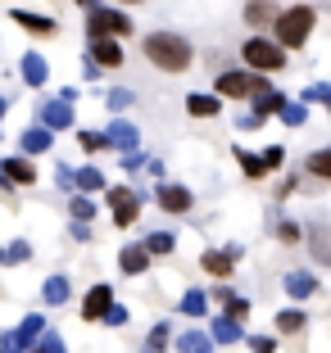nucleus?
<instances>
[{
	"instance_id": "nucleus-1",
	"label": "nucleus",
	"mask_w": 331,
	"mask_h": 353,
	"mask_svg": "<svg viewBox=\"0 0 331 353\" xmlns=\"http://www.w3.org/2000/svg\"><path fill=\"white\" fill-rule=\"evenodd\" d=\"M145 59L164 73H182V68H191V46L173 32H155V37H145Z\"/></svg>"
},
{
	"instance_id": "nucleus-2",
	"label": "nucleus",
	"mask_w": 331,
	"mask_h": 353,
	"mask_svg": "<svg viewBox=\"0 0 331 353\" xmlns=\"http://www.w3.org/2000/svg\"><path fill=\"white\" fill-rule=\"evenodd\" d=\"M277 41L286 46V50H300L304 41H309V32H313V10L309 5H295V10H286V14H277Z\"/></svg>"
},
{
	"instance_id": "nucleus-3",
	"label": "nucleus",
	"mask_w": 331,
	"mask_h": 353,
	"mask_svg": "<svg viewBox=\"0 0 331 353\" xmlns=\"http://www.w3.org/2000/svg\"><path fill=\"white\" fill-rule=\"evenodd\" d=\"M281 50H286L281 41H263V37H254V41H245V50H240V54H245V63L254 68V73H277L281 63H286V54H281Z\"/></svg>"
},
{
	"instance_id": "nucleus-4",
	"label": "nucleus",
	"mask_w": 331,
	"mask_h": 353,
	"mask_svg": "<svg viewBox=\"0 0 331 353\" xmlns=\"http://www.w3.org/2000/svg\"><path fill=\"white\" fill-rule=\"evenodd\" d=\"M214 91H218V95H240V100H245V95H263V91H272V86L263 82L259 73H223Z\"/></svg>"
},
{
	"instance_id": "nucleus-5",
	"label": "nucleus",
	"mask_w": 331,
	"mask_h": 353,
	"mask_svg": "<svg viewBox=\"0 0 331 353\" xmlns=\"http://www.w3.org/2000/svg\"><path fill=\"white\" fill-rule=\"evenodd\" d=\"M86 32H91V41H95V37H127V32H132V23H127L118 10H91Z\"/></svg>"
},
{
	"instance_id": "nucleus-6",
	"label": "nucleus",
	"mask_w": 331,
	"mask_h": 353,
	"mask_svg": "<svg viewBox=\"0 0 331 353\" xmlns=\"http://www.w3.org/2000/svg\"><path fill=\"white\" fill-rule=\"evenodd\" d=\"M109 204H114V222L118 227H132L136 213H141V199H136L132 186H114L109 190Z\"/></svg>"
},
{
	"instance_id": "nucleus-7",
	"label": "nucleus",
	"mask_w": 331,
	"mask_h": 353,
	"mask_svg": "<svg viewBox=\"0 0 331 353\" xmlns=\"http://www.w3.org/2000/svg\"><path fill=\"white\" fill-rule=\"evenodd\" d=\"M114 308V290L109 285H91L86 290V299H82V317L86 322H104V312Z\"/></svg>"
},
{
	"instance_id": "nucleus-8",
	"label": "nucleus",
	"mask_w": 331,
	"mask_h": 353,
	"mask_svg": "<svg viewBox=\"0 0 331 353\" xmlns=\"http://www.w3.org/2000/svg\"><path fill=\"white\" fill-rule=\"evenodd\" d=\"M41 123H46V127H55V132L73 127V100H64V95H59V100H50V104L41 109Z\"/></svg>"
},
{
	"instance_id": "nucleus-9",
	"label": "nucleus",
	"mask_w": 331,
	"mask_h": 353,
	"mask_svg": "<svg viewBox=\"0 0 331 353\" xmlns=\"http://www.w3.org/2000/svg\"><path fill=\"white\" fill-rule=\"evenodd\" d=\"M309 254L318 263H331V227L327 222H309Z\"/></svg>"
},
{
	"instance_id": "nucleus-10",
	"label": "nucleus",
	"mask_w": 331,
	"mask_h": 353,
	"mask_svg": "<svg viewBox=\"0 0 331 353\" xmlns=\"http://www.w3.org/2000/svg\"><path fill=\"white\" fill-rule=\"evenodd\" d=\"M159 208H168V213H187V208H191V190L164 181V186H159Z\"/></svg>"
},
{
	"instance_id": "nucleus-11",
	"label": "nucleus",
	"mask_w": 331,
	"mask_h": 353,
	"mask_svg": "<svg viewBox=\"0 0 331 353\" xmlns=\"http://www.w3.org/2000/svg\"><path fill=\"white\" fill-rule=\"evenodd\" d=\"M19 73L28 86H46V77H50V63H46V54H23Z\"/></svg>"
},
{
	"instance_id": "nucleus-12",
	"label": "nucleus",
	"mask_w": 331,
	"mask_h": 353,
	"mask_svg": "<svg viewBox=\"0 0 331 353\" xmlns=\"http://www.w3.org/2000/svg\"><path fill=\"white\" fill-rule=\"evenodd\" d=\"M55 145V127H28L23 132V154H46V150Z\"/></svg>"
},
{
	"instance_id": "nucleus-13",
	"label": "nucleus",
	"mask_w": 331,
	"mask_h": 353,
	"mask_svg": "<svg viewBox=\"0 0 331 353\" xmlns=\"http://www.w3.org/2000/svg\"><path fill=\"white\" fill-rule=\"evenodd\" d=\"M118 268H123L127 276H141V272L150 268V250H145V245H127V250L118 254Z\"/></svg>"
},
{
	"instance_id": "nucleus-14",
	"label": "nucleus",
	"mask_w": 331,
	"mask_h": 353,
	"mask_svg": "<svg viewBox=\"0 0 331 353\" xmlns=\"http://www.w3.org/2000/svg\"><path fill=\"white\" fill-rule=\"evenodd\" d=\"M5 176H10V181H19V186H32V181H37V168L28 163V154H14V159H5Z\"/></svg>"
},
{
	"instance_id": "nucleus-15",
	"label": "nucleus",
	"mask_w": 331,
	"mask_h": 353,
	"mask_svg": "<svg viewBox=\"0 0 331 353\" xmlns=\"http://www.w3.org/2000/svg\"><path fill=\"white\" fill-rule=\"evenodd\" d=\"M109 145H118L123 154L136 150V127L127 123V118H114V123H109Z\"/></svg>"
},
{
	"instance_id": "nucleus-16",
	"label": "nucleus",
	"mask_w": 331,
	"mask_h": 353,
	"mask_svg": "<svg viewBox=\"0 0 331 353\" xmlns=\"http://www.w3.org/2000/svg\"><path fill=\"white\" fill-rule=\"evenodd\" d=\"M14 23H19L23 32H37V37H50V32H55V19H46V14H28V10H14Z\"/></svg>"
},
{
	"instance_id": "nucleus-17",
	"label": "nucleus",
	"mask_w": 331,
	"mask_h": 353,
	"mask_svg": "<svg viewBox=\"0 0 331 353\" xmlns=\"http://www.w3.org/2000/svg\"><path fill=\"white\" fill-rule=\"evenodd\" d=\"M313 290H318V276H309V272H286V294L290 299H309Z\"/></svg>"
},
{
	"instance_id": "nucleus-18",
	"label": "nucleus",
	"mask_w": 331,
	"mask_h": 353,
	"mask_svg": "<svg viewBox=\"0 0 331 353\" xmlns=\"http://www.w3.org/2000/svg\"><path fill=\"white\" fill-rule=\"evenodd\" d=\"M245 23H254V28L277 23V5H272V0H249V5H245Z\"/></svg>"
},
{
	"instance_id": "nucleus-19",
	"label": "nucleus",
	"mask_w": 331,
	"mask_h": 353,
	"mask_svg": "<svg viewBox=\"0 0 331 353\" xmlns=\"http://www.w3.org/2000/svg\"><path fill=\"white\" fill-rule=\"evenodd\" d=\"M218 109H223V100H218V95H187V114L191 118H214Z\"/></svg>"
},
{
	"instance_id": "nucleus-20",
	"label": "nucleus",
	"mask_w": 331,
	"mask_h": 353,
	"mask_svg": "<svg viewBox=\"0 0 331 353\" xmlns=\"http://www.w3.org/2000/svg\"><path fill=\"white\" fill-rule=\"evenodd\" d=\"M91 46H95V50H91V54H95V59H100V63H104V68H118V63H123V50H118V46H114V41H109V37H95V41H91Z\"/></svg>"
},
{
	"instance_id": "nucleus-21",
	"label": "nucleus",
	"mask_w": 331,
	"mask_h": 353,
	"mask_svg": "<svg viewBox=\"0 0 331 353\" xmlns=\"http://www.w3.org/2000/svg\"><path fill=\"white\" fill-rule=\"evenodd\" d=\"M214 340L218 344H236L240 340V317H231V312H227V317H218V322H214Z\"/></svg>"
},
{
	"instance_id": "nucleus-22",
	"label": "nucleus",
	"mask_w": 331,
	"mask_h": 353,
	"mask_svg": "<svg viewBox=\"0 0 331 353\" xmlns=\"http://www.w3.org/2000/svg\"><path fill=\"white\" fill-rule=\"evenodd\" d=\"M236 163L245 168V176H254V181H259V176L268 172V159H263V154H249L245 145H236Z\"/></svg>"
},
{
	"instance_id": "nucleus-23",
	"label": "nucleus",
	"mask_w": 331,
	"mask_h": 353,
	"mask_svg": "<svg viewBox=\"0 0 331 353\" xmlns=\"http://www.w3.org/2000/svg\"><path fill=\"white\" fill-rule=\"evenodd\" d=\"M168 340H173V326H168V322H159L155 331L145 335V349H141V353H168Z\"/></svg>"
},
{
	"instance_id": "nucleus-24",
	"label": "nucleus",
	"mask_w": 331,
	"mask_h": 353,
	"mask_svg": "<svg viewBox=\"0 0 331 353\" xmlns=\"http://www.w3.org/2000/svg\"><path fill=\"white\" fill-rule=\"evenodd\" d=\"M200 263H205V272H214V276H231V263H236V259H231L227 250H223V254L205 250V259H200Z\"/></svg>"
},
{
	"instance_id": "nucleus-25",
	"label": "nucleus",
	"mask_w": 331,
	"mask_h": 353,
	"mask_svg": "<svg viewBox=\"0 0 331 353\" xmlns=\"http://www.w3.org/2000/svg\"><path fill=\"white\" fill-rule=\"evenodd\" d=\"M214 299H218V303H223V308H227V312H231V317H249V303H245V299H240V294H236V290H227V285H223V290H218V294H214Z\"/></svg>"
},
{
	"instance_id": "nucleus-26",
	"label": "nucleus",
	"mask_w": 331,
	"mask_h": 353,
	"mask_svg": "<svg viewBox=\"0 0 331 353\" xmlns=\"http://www.w3.org/2000/svg\"><path fill=\"white\" fill-rule=\"evenodd\" d=\"M68 290H73L68 276H50V281L41 285V299H46V303H64V299H68Z\"/></svg>"
},
{
	"instance_id": "nucleus-27",
	"label": "nucleus",
	"mask_w": 331,
	"mask_h": 353,
	"mask_svg": "<svg viewBox=\"0 0 331 353\" xmlns=\"http://www.w3.org/2000/svg\"><path fill=\"white\" fill-rule=\"evenodd\" d=\"M205 308H209V294L205 290H187V294H182V303H177V312H187V317H200Z\"/></svg>"
},
{
	"instance_id": "nucleus-28",
	"label": "nucleus",
	"mask_w": 331,
	"mask_h": 353,
	"mask_svg": "<svg viewBox=\"0 0 331 353\" xmlns=\"http://www.w3.org/2000/svg\"><path fill=\"white\" fill-rule=\"evenodd\" d=\"M28 259H32V245H28V240H14V245H5V250H0V263H5V268L28 263Z\"/></svg>"
},
{
	"instance_id": "nucleus-29",
	"label": "nucleus",
	"mask_w": 331,
	"mask_h": 353,
	"mask_svg": "<svg viewBox=\"0 0 331 353\" xmlns=\"http://www.w3.org/2000/svg\"><path fill=\"white\" fill-rule=\"evenodd\" d=\"M277 331H281V335H300V331H304V312H300V308L277 312Z\"/></svg>"
},
{
	"instance_id": "nucleus-30",
	"label": "nucleus",
	"mask_w": 331,
	"mask_h": 353,
	"mask_svg": "<svg viewBox=\"0 0 331 353\" xmlns=\"http://www.w3.org/2000/svg\"><path fill=\"white\" fill-rule=\"evenodd\" d=\"M173 245H177L173 231H150V236H145V250L150 254H173Z\"/></svg>"
},
{
	"instance_id": "nucleus-31",
	"label": "nucleus",
	"mask_w": 331,
	"mask_h": 353,
	"mask_svg": "<svg viewBox=\"0 0 331 353\" xmlns=\"http://www.w3.org/2000/svg\"><path fill=\"white\" fill-rule=\"evenodd\" d=\"M281 104H286L281 91H263V95H254V114H281Z\"/></svg>"
},
{
	"instance_id": "nucleus-32",
	"label": "nucleus",
	"mask_w": 331,
	"mask_h": 353,
	"mask_svg": "<svg viewBox=\"0 0 331 353\" xmlns=\"http://www.w3.org/2000/svg\"><path fill=\"white\" fill-rule=\"evenodd\" d=\"M77 190H86V195H91V190H104V172L100 168H77Z\"/></svg>"
},
{
	"instance_id": "nucleus-33",
	"label": "nucleus",
	"mask_w": 331,
	"mask_h": 353,
	"mask_svg": "<svg viewBox=\"0 0 331 353\" xmlns=\"http://www.w3.org/2000/svg\"><path fill=\"white\" fill-rule=\"evenodd\" d=\"M104 104H109L114 114H123V109H132V104H136V91H127V86H114V91L104 95Z\"/></svg>"
},
{
	"instance_id": "nucleus-34",
	"label": "nucleus",
	"mask_w": 331,
	"mask_h": 353,
	"mask_svg": "<svg viewBox=\"0 0 331 353\" xmlns=\"http://www.w3.org/2000/svg\"><path fill=\"white\" fill-rule=\"evenodd\" d=\"M32 349V340L23 331H5L0 335V353H28Z\"/></svg>"
},
{
	"instance_id": "nucleus-35",
	"label": "nucleus",
	"mask_w": 331,
	"mask_h": 353,
	"mask_svg": "<svg viewBox=\"0 0 331 353\" xmlns=\"http://www.w3.org/2000/svg\"><path fill=\"white\" fill-rule=\"evenodd\" d=\"M177 349H182V353H209V335H200V331L177 335Z\"/></svg>"
},
{
	"instance_id": "nucleus-36",
	"label": "nucleus",
	"mask_w": 331,
	"mask_h": 353,
	"mask_svg": "<svg viewBox=\"0 0 331 353\" xmlns=\"http://www.w3.org/2000/svg\"><path fill=\"white\" fill-rule=\"evenodd\" d=\"M309 172L331 181V150H313V154H309Z\"/></svg>"
},
{
	"instance_id": "nucleus-37",
	"label": "nucleus",
	"mask_w": 331,
	"mask_h": 353,
	"mask_svg": "<svg viewBox=\"0 0 331 353\" xmlns=\"http://www.w3.org/2000/svg\"><path fill=\"white\" fill-rule=\"evenodd\" d=\"M304 118H309V109H304V104H281V123L286 127H304Z\"/></svg>"
},
{
	"instance_id": "nucleus-38",
	"label": "nucleus",
	"mask_w": 331,
	"mask_h": 353,
	"mask_svg": "<svg viewBox=\"0 0 331 353\" xmlns=\"http://www.w3.org/2000/svg\"><path fill=\"white\" fill-rule=\"evenodd\" d=\"M19 331H23V335H28V340H32V344H37V340H41V335H46V317H41V312H28V322H23V326H19Z\"/></svg>"
},
{
	"instance_id": "nucleus-39",
	"label": "nucleus",
	"mask_w": 331,
	"mask_h": 353,
	"mask_svg": "<svg viewBox=\"0 0 331 353\" xmlns=\"http://www.w3.org/2000/svg\"><path fill=\"white\" fill-rule=\"evenodd\" d=\"M32 353H68V344H64V335H41V344H32Z\"/></svg>"
},
{
	"instance_id": "nucleus-40",
	"label": "nucleus",
	"mask_w": 331,
	"mask_h": 353,
	"mask_svg": "<svg viewBox=\"0 0 331 353\" xmlns=\"http://www.w3.org/2000/svg\"><path fill=\"white\" fill-rule=\"evenodd\" d=\"M304 100H309V104H327V109H331V82H313L309 91H304Z\"/></svg>"
},
{
	"instance_id": "nucleus-41",
	"label": "nucleus",
	"mask_w": 331,
	"mask_h": 353,
	"mask_svg": "<svg viewBox=\"0 0 331 353\" xmlns=\"http://www.w3.org/2000/svg\"><path fill=\"white\" fill-rule=\"evenodd\" d=\"M68 208H73V218H82V222H86V218L95 213V204H91L86 195H73V199H68Z\"/></svg>"
},
{
	"instance_id": "nucleus-42",
	"label": "nucleus",
	"mask_w": 331,
	"mask_h": 353,
	"mask_svg": "<svg viewBox=\"0 0 331 353\" xmlns=\"http://www.w3.org/2000/svg\"><path fill=\"white\" fill-rule=\"evenodd\" d=\"M249 349L254 353H277V340H272V335H249Z\"/></svg>"
},
{
	"instance_id": "nucleus-43",
	"label": "nucleus",
	"mask_w": 331,
	"mask_h": 353,
	"mask_svg": "<svg viewBox=\"0 0 331 353\" xmlns=\"http://www.w3.org/2000/svg\"><path fill=\"white\" fill-rule=\"evenodd\" d=\"M82 145H86V150H100V145H109V132H82Z\"/></svg>"
},
{
	"instance_id": "nucleus-44",
	"label": "nucleus",
	"mask_w": 331,
	"mask_h": 353,
	"mask_svg": "<svg viewBox=\"0 0 331 353\" xmlns=\"http://www.w3.org/2000/svg\"><path fill=\"white\" fill-rule=\"evenodd\" d=\"M277 236H281V245H295V240H300V227H295V222H281Z\"/></svg>"
},
{
	"instance_id": "nucleus-45",
	"label": "nucleus",
	"mask_w": 331,
	"mask_h": 353,
	"mask_svg": "<svg viewBox=\"0 0 331 353\" xmlns=\"http://www.w3.org/2000/svg\"><path fill=\"white\" fill-rule=\"evenodd\" d=\"M55 181H59V190H73V186H77V172H73V168L64 163V168H59V176H55Z\"/></svg>"
},
{
	"instance_id": "nucleus-46",
	"label": "nucleus",
	"mask_w": 331,
	"mask_h": 353,
	"mask_svg": "<svg viewBox=\"0 0 331 353\" xmlns=\"http://www.w3.org/2000/svg\"><path fill=\"white\" fill-rule=\"evenodd\" d=\"M104 322H109V326H123L127 322V308H123V303H114V308L104 312Z\"/></svg>"
},
{
	"instance_id": "nucleus-47",
	"label": "nucleus",
	"mask_w": 331,
	"mask_h": 353,
	"mask_svg": "<svg viewBox=\"0 0 331 353\" xmlns=\"http://www.w3.org/2000/svg\"><path fill=\"white\" fill-rule=\"evenodd\" d=\"M263 159H268V168H281V159H286V150H281V145H272V150H263Z\"/></svg>"
},
{
	"instance_id": "nucleus-48",
	"label": "nucleus",
	"mask_w": 331,
	"mask_h": 353,
	"mask_svg": "<svg viewBox=\"0 0 331 353\" xmlns=\"http://www.w3.org/2000/svg\"><path fill=\"white\" fill-rule=\"evenodd\" d=\"M68 236H73V240H91V227H86V222L77 218V222H73V231H68Z\"/></svg>"
},
{
	"instance_id": "nucleus-49",
	"label": "nucleus",
	"mask_w": 331,
	"mask_h": 353,
	"mask_svg": "<svg viewBox=\"0 0 331 353\" xmlns=\"http://www.w3.org/2000/svg\"><path fill=\"white\" fill-rule=\"evenodd\" d=\"M263 123V114H240V132H254Z\"/></svg>"
},
{
	"instance_id": "nucleus-50",
	"label": "nucleus",
	"mask_w": 331,
	"mask_h": 353,
	"mask_svg": "<svg viewBox=\"0 0 331 353\" xmlns=\"http://www.w3.org/2000/svg\"><path fill=\"white\" fill-rule=\"evenodd\" d=\"M0 190H10V176H5V168H0Z\"/></svg>"
},
{
	"instance_id": "nucleus-51",
	"label": "nucleus",
	"mask_w": 331,
	"mask_h": 353,
	"mask_svg": "<svg viewBox=\"0 0 331 353\" xmlns=\"http://www.w3.org/2000/svg\"><path fill=\"white\" fill-rule=\"evenodd\" d=\"M77 5H86V10H95V0H77Z\"/></svg>"
},
{
	"instance_id": "nucleus-52",
	"label": "nucleus",
	"mask_w": 331,
	"mask_h": 353,
	"mask_svg": "<svg viewBox=\"0 0 331 353\" xmlns=\"http://www.w3.org/2000/svg\"><path fill=\"white\" fill-rule=\"evenodd\" d=\"M5 104H10V100H5V95H0V114H5Z\"/></svg>"
},
{
	"instance_id": "nucleus-53",
	"label": "nucleus",
	"mask_w": 331,
	"mask_h": 353,
	"mask_svg": "<svg viewBox=\"0 0 331 353\" xmlns=\"http://www.w3.org/2000/svg\"><path fill=\"white\" fill-rule=\"evenodd\" d=\"M123 5H132V0H123ZM136 5H141V0H136Z\"/></svg>"
}]
</instances>
